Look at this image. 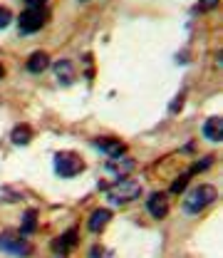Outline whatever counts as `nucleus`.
<instances>
[{
	"instance_id": "12",
	"label": "nucleus",
	"mask_w": 223,
	"mask_h": 258,
	"mask_svg": "<svg viewBox=\"0 0 223 258\" xmlns=\"http://www.w3.org/2000/svg\"><path fill=\"white\" fill-rule=\"evenodd\" d=\"M131 169H134V159H127V157H124V159H122V157H119V159H112L107 164V171L114 174L117 179H124V174H129Z\"/></svg>"
},
{
	"instance_id": "11",
	"label": "nucleus",
	"mask_w": 223,
	"mask_h": 258,
	"mask_svg": "<svg viewBox=\"0 0 223 258\" xmlns=\"http://www.w3.org/2000/svg\"><path fill=\"white\" fill-rule=\"evenodd\" d=\"M112 221V211L109 209H97L95 214L90 216V224H87V228L92 231V233H99L104 226Z\"/></svg>"
},
{
	"instance_id": "5",
	"label": "nucleus",
	"mask_w": 223,
	"mask_h": 258,
	"mask_svg": "<svg viewBox=\"0 0 223 258\" xmlns=\"http://www.w3.org/2000/svg\"><path fill=\"white\" fill-rule=\"evenodd\" d=\"M45 23H47V10H45V8H28V10H23V15H20V20H18L20 32H25V35H32V32L42 30Z\"/></svg>"
},
{
	"instance_id": "10",
	"label": "nucleus",
	"mask_w": 223,
	"mask_h": 258,
	"mask_svg": "<svg viewBox=\"0 0 223 258\" xmlns=\"http://www.w3.org/2000/svg\"><path fill=\"white\" fill-rule=\"evenodd\" d=\"M203 137H206L208 142H221L223 139V119L218 114L206 119V124H203Z\"/></svg>"
},
{
	"instance_id": "17",
	"label": "nucleus",
	"mask_w": 223,
	"mask_h": 258,
	"mask_svg": "<svg viewBox=\"0 0 223 258\" xmlns=\"http://www.w3.org/2000/svg\"><path fill=\"white\" fill-rule=\"evenodd\" d=\"M10 20H13V13H10L5 5H0V30H3V28H8V25H10Z\"/></svg>"
},
{
	"instance_id": "9",
	"label": "nucleus",
	"mask_w": 223,
	"mask_h": 258,
	"mask_svg": "<svg viewBox=\"0 0 223 258\" xmlns=\"http://www.w3.org/2000/svg\"><path fill=\"white\" fill-rule=\"evenodd\" d=\"M75 246H77V228H69L64 236H57V238L52 241L55 253H69Z\"/></svg>"
},
{
	"instance_id": "16",
	"label": "nucleus",
	"mask_w": 223,
	"mask_h": 258,
	"mask_svg": "<svg viewBox=\"0 0 223 258\" xmlns=\"http://www.w3.org/2000/svg\"><path fill=\"white\" fill-rule=\"evenodd\" d=\"M218 3H221V0H198L193 10H196V13H211V10L218 8Z\"/></svg>"
},
{
	"instance_id": "8",
	"label": "nucleus",
	"mask_w": 223,
	"mask_h": 258,
	"mask_svg": "<svg viewBox=\"0 0 223 258\" xmlns=\"http://www.w3.org/2000/svg\"><path fill=\"white\" fill-rule=\"evenodd\" d=\"M47 67H50V55L42 52V50L32 52L30 57H28V62H25V70L32 72V75H40V72H45Z\"/></svg>"
},
{
	"instance_id": "14",
	"label": "nucleus",
	"mask_w": 223,
	"mask_h": 258,
	"mask_svg": "<svg viewBox=\"0 0 223 258\" xmlns=\"http://www.w3.org/2000/svg\"><path fill=\"white\" fill-rule=\"evenodd\" d=\"M10 139H13V144H18V147H25V144H30V139H32V129L28 127V124H18V127L13 129Z\"/></svg>"
},
{
	"instance_id": "18",
	"label": "nucleus",
	"mask_w": 223,
	"mask_h": 258,
	"mask_svg": "<svg viewBox=\"0 0 223 258\" xmlns=\"http://www.w3.org/2000/svg\"><path fill=\"white\" fill-rule=\"evenodd\" d=\"M25 3H28V8H45L47 0H25Z\"/></svg>"
},
{
	"instance_id": "13",
	"label": "nucleus",
	"mask_w": 223,
	"mask_h": 258,
	"mask_svg": "<svg viewBox=\"0 0 223 258\" xmlns=\"http://www.w3.org/2000/svg\"><path fill=\"white\" fill-rule=\"evenodd\" d=\"M55 75H57V80L62 85H72L75 82V67H72L69 60H60V62L55 64Z\"/></svg>"
},
{
	"instance_id": "4",
	"label": "nucleus",
	"mask_w": 223,
	"mask_h": 258,
	"mask_svg": "<svg viewBox=\"0 0 223 258\" xmlns=\"http://www.w3.org/2000/svg\"><path fill=\"white\" fill-rule=\"evenodd\" d=\"M85 171V159L75 152H60L55 154V174L62 179H72Z\"/></svg>"
},
{
	"instance_id": "3",
	"label": "nucleus",
	"mask_w": 223,
	"mask_h": 258,
	"mask_svg": "<svg viewBox=\"0 0 223 258\" xmlns=\"http://www.w3.org/2000/svg\"><path fill=\"white\" fill-rule=\"evenodd\" d=\"M0 251L8 253V256L15 258H25L32 253V246L28 243V238L23 233H15V231H3L0 233Z\"/></svg>"
},
{
	"instance_id": "6",
	"label": "nucleus",
	"mask_w": 223,
	"mask_h": 258,
	"mask_svg": "<svg viewBox=\"0 0 223 258\" xmlns=\"http://www.w3.org/2000/svg\"><path fill=\"white\" fill-rule=\"evenodd\" d=\"M92 144H95L102 154H107V157H112V159H119V157H124V152H127V144L119 142V139H114V137H102V139H95Z\"/></svg>"
},
{
	"instance_id": "2",
	"label": "nucleus",
	"mask_w": 223,
	"mask_h": 258,
	"mask_svg": "<svg viewBox=\"0 0 223 258\" xmlns=\"http://www.w3.org/2000/svg\"><path fill=\"white\" fill-rule=\"evenodd\" d=\"M141 194V184L136 179H117L112 186H107V199L109 204H129V201H136Z\"/></svg>"
},
{
	"instance_id": "1",
	"label": "nucleus",
	"mask_w": 223,
	"mask_h": 258,
	"mask_svg": "<svg viewBox=\"0 0 223 258\" xmlns=\"http://www.w3.org/2000/svg\"><path fill=\"white\" fill-rule=\"evenodd\" d=\"M216 186H211V184H201V186H193L191 191L186 194V199H184V211L193 216V214H201L206 206H211L213 201H216Z\"/></svg>"
},
{
	"instance_id": "19",
	"label": "nucleus",
	"mask_w": 223,
	"mask_h": 258,
	"mask_svg": "<svg viewBox=\"0 0 223 258\" xmlns=\"http://www.w3.org/2000/svg\"><path fill=\"white\" fill-rule=\"evenodd\" d=\"M3 77H5V67L0 64V80H3Z\"/></svg>"
},
{
	"instance_id": "15",
	"label": "nucleus",
	"mask_w": 223,
	"mask_h": 258,
	"mask_svg": "<svg viewBox=\"0 0 223 258\" xmlns=\"http://www.w3.org/2000/svg\"><path fill=\"white\" fill-rule=\"evenodd\" d=\"M35 226H37V211L30 209V211H25V216H23L20 233H32V231H35Z\"/></svg>"
},
{
	"instance_id": "7",
	"label": "nucleus",
	"mask_w": 223,
	"mask_h": 258,
	"mask_svg": "<svg viewBox=\"0 0 223 258\" xmlns=\"http://www.w3.org/2000/svg\"><path fill=\"white\" fill-rule=\"evenodd\" d=\"M146 211L152 214V219H166V214H169V199L161 191L152 194L146 199Z\"/></svg>"
}]
</instances>
